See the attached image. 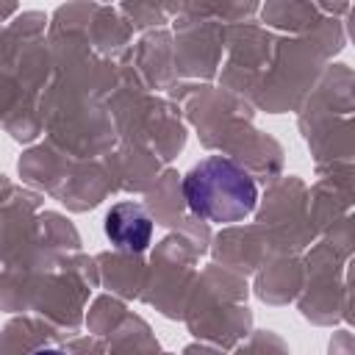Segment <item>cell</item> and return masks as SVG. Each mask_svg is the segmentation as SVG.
<instances>
[{
    "mask_svg": "<svg viewBox=\"0 0 355 355\" xmlns=\"http://www.w3.org/2000/svg\"><path fill=\"white\" fill-rule=\"evenodd\" d=\"M183 197L205 222L227 225L252 214L258 202V186L252 175L230 158L211 155L194 164L183 178Z\"/></svg>",
    "mask_w": 355,
    "mask_h": 355,
    "instance_id": "1",
    "label": "cell"
},
{
    "mask_svg": "<svg viewBox=\"0 0 355 355\" xmlns=\"http://www.w3.org/2000/svg\"><path fill=\"white\" fill-rule=\"evenodd\" d=\"M105 236L125 252H141L153 236V219L139 202H119L105 216Z\"/></svg>",
    "mask_w": 355,
    "mask_h": 355,
    "instance_id": "2",
    "label": "cell"
},
{
    "mask_svg": "<svg viewBox=\"0 0 355 355\" xmlns=\"http://www.w3.org/2000/svg\"><path fill=\"white\" fill-rule=\"evenodd\" d=\"M31 355H67L64 349H55V347H42V349H33Z\"/></svg>",
    "mask_w": 355,
    "mask_h": 355,
    "instance_id": "3",
    "label": "cell"
}]
</instances>
